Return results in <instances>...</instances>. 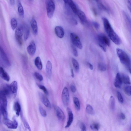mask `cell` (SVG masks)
Instances as JSON below:
<instances>
[{"instance_id": "6da1fadb", "label": "cell", "mask_w": 131, "mask_h": 131, "mask_svg": "<svg viewBox=\"0 0 131 131\" xmlns=\"http://www.w3.org/2000/svg\"><path fill=\"white\" fill-rule=\"evenodd\" d=\"M105 30L108 37L115 44L119 45L121 42L119 36L113 29L109 22L106 18H102Z\"/></svg>"}, {"instance_id": "7a4b0ae2", "label": "cell", "mask_w": 131, "mask_h": 131, "mask_svg": "<svg viewBox=\"0 0 131 131\" xmlns=\"http://www.w3.org/2000/svg\"><path fill=\"white\" fill-rule=\"evenodd\" d=\"M116 51L121 62L131 74V60L130 58L124 51L121 49L118 48Z\"/></svg>"}, {"instance_id": "3957f363", "label": "cell", "mask_w": 131, "mask_h": 131, "mask_svg": "<svg viewBox=\"0 0 131 131\" xmlns=\"http://www.w3.org/2000/svg\"><path fill=\"white\" fill-rule=\"evenodd\" d=\"M46 8L48 17L49 18H52L55 9V4L53 0H48L47 2Z\"/></svg>"}, {"instance_id": "277c9868", "label": "cell", "mask_w": 131, "mask_h": 131, "mask_svg": "<svg viewBox=\"0 0 131 131\" xmlns=\"http://www.w3.org/2000/svg\"><path fill=\"white\" fill-rule=\"evenodd\" d=\"M24 32V28L22 26L18 27L15 32L16 40L19 45L22 46L23 44L22 36Z\"/></svg>"}, {"instance_id": "5b68a950", "label": "cell", "mask_w": 131, "mask_h": 131, "mask_svg": "<svg viewBox=\"0 0 131 131\" xmlns=\"http://www.w3.org/2000/svg\"><path fill=\"white\" fill-rule=\"evenodd\" d=\"M98 44L103 45L106 47L109 46L110 42L109 39L104 34H99L98 36Z\"/></svg>"}, {"instance_id": "8992f818", "label": "cell", "mask_w": 131, "mask_h": 131, "mask_svg": "<svg viewBox=\"0 0 131 131\" xmlns=\"http://www.w3.org/2000/svg\"><path fill=\"white\" fill-rule=\"evenodd\" d=\"M70 39L73 45L80 49L83 48V45L78 36L76 34L72 33L70 34Z\"/></svg>"}, {"instance_id": "52a82bcc", "label": "cell", "mask_w": 131, "mask_h": 131, "mask_svg": "<svg viewBox=\"0 0 131 131\" xmlns=\"http://www.w3.org/2000/svg\"><path fill=\"white\" fill-rule=\"evenodd\" d=\"M62 100L64 105L67 106L70 100L69 95L68 89L66 87H65L62 91Z\"/></svg>"}, {"instance_id": "ba28073f", "label": "cell", "mask_w": 131, "mask_h": 131, "mask_svg": "<svg viewBox=\"0 0 131 131\" xmlns=\"http://www.w3.org/2000/svg\"><path fill=\"white\" fill-rule=\"evenodd\" d=\"M3 122L4 124L8 128L11 129H16L18 126L17 122L15 120L12 121L7 118H4Z\"/></svg>"}, {"instance_id": "9c48e42d", "label": "cell", "mask_w": 131, "mask_h": 131, "mask_svg": "<svg viewBox=\"0 0 131 131\" xmlns=\"http://www.w3.org/2000/svg\"><path fill=\"white\" fill-rule=\"evenodd\" d=\"M67 110L68 115V119L67 124L65 127L66 128H68L70 126L74 119L73 114L71 109L68 107Z\"/></svg>"}, {"instance_id": "30bf717a", "label": "cell", "mask_w": 131, "mask_h": 131, "mask_svg": "<svg viewBox=\"0 0 131 131\" xmlns=\"http://www.w3.org/2000/svg\"><path fill=\"white\" fill-rule=\"evenodd\" d=\"M0 54L1 60L4 64L6 66H10V64L8 58L1 47L0 48Z\"/></svg>"}, {"instance_id": "8fae6325", "label": "cell", "mask_w": 131, "mask_h": 131, "mask_svg": "<svg viewBox=\"0 0 131 131\" xmlns=\"http://www.w3.org/2000/svg\"><path fill=\"white\" fill-rule=\"evenodd\" d=\"M76 15L82 24H85L87 23V18L85 14L83 12L79 10Z\"/></svg>"}, {"instance_id": "7c38bea8", "label": "cell", "mask_w": 131, "mask_h": 131, "mask_svg": "<svg viewBox=\"0 0 131 131\" xmlns=\"http://www.w3.org/2000/svg\"><path fill=\"white\" fill-rule=\"evenodd\" d=\"M39 95L40 99L43 103L47 108L51 109V106L49 101L47 97L41 93H39Z\"/></svg>"}, {"instance_id": "4fadbf2b", "label": "cell", "mask_w": 131, "mask_h": 131, "mask_svg": "<svg viewBox=\"0 0 131 131\" xmlns=\"http://www.w3.org/2000/svg\"><path fill=\"white\" fill-rule=\"evenodd\" d=\"M36 46L34 41H33L27 48V51L30 55L33 56L36 51Z\"/></svg>"}, {"instance_id": "5bb4252c", "label": "cell", "mask_w": 131, "mask_h": 131, "mask_svg": "<svg viewBox=\"0 0 131 131\" xmlns=\"http://www.w3.org/2000/svg\"><path fill=\"white\" fill-rule=\"evenodd\" d=\"M55 32L56 35L59 38H63L64 35V31L63 28L60 26H57L55 28Z\"/></svg>"}, {"instance_id": "9a60e30c", "label": "cell", "mask_w": 131, "mask_h": 131, "mask_svg": "<svg viewBox=\"0 0 131 131\" xmlns=\"http://www.w3.org/2000/svg\"><path fill=\"white\" fill-rule=\"evenodd\" d=\"M1 91L6 96L10 97L12 94L10 85L8 84L4 85L2 87Z\"/></svg>"}, {"instance_id": "2e32d148", "label": "cell", "mask_w": 131, "mask_h": 131, "mask_svg": "<svg viewBox=\"0 0 131 131\" xmlns=\"http://www.w3.org/2000/svg\"><path fill=\"white\" fill-rule=\"evenodd\" d=\"M122 83L121 74L118 73L116 75L114 83V86L116 88H120Z\"/></svg>"}, {"instance_id": "e0dca14e", "label": "cell", "mask_w": 131, "mask_h": 131, "mask_svg": "<svg viewBox=\"0 0 131 131\" xmlns=\"http://www.w3.org/2000/svg\"><path fill=\"white\" fill-rule=\"evenodd\" d=\"M56 115L58 119L61 121H63L65 119L64 114L61 108L57 107L56 108Z\"/></svg>"}, {"instance_id": "ac0fdd59", "label": "cell", "mask_w": 131, "mask_h": 131, "mask_svg": "<svg viewBox=\"0 0 131 131\" xmlns=\"http://www.w3.org/2000/svg\"><path fill=\"white\" fill-rule=\"evenodd\" d=\"M11 90L12 94L16 96L18 90V85L16 81L13 82L10 85Z\"/></svg>"}, {"instance_id": "d6986e66", "label": "cell", "mask_w": 131, "mask_h": 131, "mask_svg": "<svg viewBox=\"0 0 131 131\" xmlns=\"http://www.w3.org/2000/svg\"><path fill=\"white\" fill-rule=\"evenodd\" d=\"M0 75L2 78L4 80L7 81H10V78L9 75L1 67L0 68Z\"/></svg>"}, {"instance_id": "ffe728a7", "label": "cell", "mask_w": 131, "mask_h": 131, "mask_svg": "<svg viewBox=\"0 0 131 131\" xmlns=\"http://www.w3.org/2000/svg\"><path fill=\"white\" fill-rule=\"evenodd\" d=\"M67 5L70 7L73 12L76 14L79 9L74 1L72 0H68Z\"/></svg>"}, {"instance_id": "44dd1931", "label": "cell", "mask_w": 131, "mask_h": 131, "mask_svg": "<svg viewBox=\"0 0 131 131\" xmlns=\"http://www.w3.org/2000/svg\"><path fill=\"white\" fill-rule=\"evenodd\" d=\"M52 63L49 61H48L46 65V71L47 75L49 78L52 76Z\"/></svg>"}, {"instance_id": "7402d4cb", "label": "cell", "mask_w": 131, "mask_h": 131, "mask_svg": "<svg viewBox=\"0 0 131 131\" xmlns=\"http://www.w3.org/2000/svg\"><path fill=\"white\" fill-rule=\"evenodd\" d=\"M31 25L33 32L35 35L37 34L38 32V28L37 22L33 18L31 22Z\"/></svg>"}, {"instance_id": "603a6c76", "label": "cell", "mask_w": 131, "mask_h": 131, "mask_svg": "<svg viewBox=\"0 0 131 131\" xmlns=\"http://www.w3.org/2000/svg\"><path fill=\"white\" fill-rule=\"evenodd\" d=\"M122 83L126 84H130L131 83L130 80L129 76L124 74H121Z\"/></svg>"}, {"instance_id": "cb8c5ba5", "label": "cell", "mask_w": 131, "mask_h": 131, "mask_svg": "<svg viewBox=\"0 0 131 131\" xmlns=\"http://www.w3.org/2000/svg\"><path fill=\"white\" fill-rule=\"evenodd\" d=\"M35 66L39 70H41L43 68V65L40 58L39 57H36L34 61Z\"/></svg>"}, {"instance_id": "d4e9b609", "label": "cell", "mask_w": 131, "mask_h": 131, "mask_svg": "<svg viewBox=\"0 0 131 131\" xmlns=\"http://www.w3.org/2000/svg\"><path fill=\"white\" fill-rule=\"evenodd\" d=\"M18 11L19 16L21 17H24V11L23 7L20 2H18Z\"/></svg>"}, {"instance_id": "484cf974", "label": "cell", "mask_w": 131, "mask_h": 131, "mask_svg": "<svg viewBox=\"0 0 131 131\" xmlns=\"http://www.w3.org/2000/svg\"><path fill=\"white\" fill-rule=\"evenodd\" d=\"M72 61L75 71L77 72H78L79 69V65L78 62L73 58H72Z\"/></svg>"}, {"instance_id": "4316f807", "label": "cell", "mask_w": 131, "mask_h": 131, "mask_svg": "<svg viewBox=\"0 0 131 131\" xmlns=\"http://www.w3.org/2000/svg\"><path fill=\"white\" fill-rule=\"evenodd\" d=\"M14 110L16 111L17 115L18 116L20 115L21 111V107L19 104L17 102L14 105Z\"/></svg>"}, {"instance_id": "83f0119b", "label": "cell", "mask_w": 131, "mask_h": 131, "mask_svg": "<svg viewBox=\"0 0 131 131\" xmlns=\"http://www.w3.org/2000/svg\"><path fill=\"white\" fill-rule=\"evenodd\" d=\"M86 111L87 113L90 115H94L95 112L92 107L89 105H87L86 108Z\"/></svg>"}, {"instance_id": "f1b7e54d", "label": "cell", "mask_w": 131, "mask_h": 131, "mask_svg": "<svg viewBox=\"0 0 131 131\" xmlns=\"http://www.w3.org/2000/svg\"><path fill=\"white\" fill-rule=\"evenodd\" d=\"M74 103L76 109L79 111L80 110L81 106L78 99L76 97L73 98Z\"/></svg>"}, {"instance_id": "f546056e", "label": "cell", "mask_w": 131, "mask_h": 131, "mask_svg": "<svg viewBox=\"0 0 131 131\" xmlns=\"http://www.w3.org/2000/svg\"><path fill=\"white\" fill-rule=\"evenodd\" d=\"M24 38L25 41L27 40L30 34L29 29L27 26H26L24 28Z\"/></svg>"}, {"instance_id": "4dcf8cb0", "label": "cell", "mask_w": 131, "mask_h": 131, "mask_svg": "<svg viewBox=\"0 0 131 131\" xmlns=\"http://www.w3.org/2000/svg\"><path fill=\"white\" fill-rule=\"evenodd\" d=\"M11 24L12 29L14 30L17 28L18 22L16 19L14 18H12L11 21Z\"/></svg>"}, {"instance_id": "1f68e13d", "label": "cell", "mask_w": 131, "mask_h": 131, "mask_svg": "<svg viewBox=\"0 0 131 131\" xmlns=\"http://www.w3.org/2000/svg\"><path fill=\"white\" fill-rule=\"evenodd\" d=\"M109 105L111 109L112 110H114L115 107V101L113 96H111L110 98Z\"/></svg>"}, {"instance_id": "d6a6232c", "label": "cell", "mask_w": 131, "mask_h": 131, "mask_svg": "<svg viewBox=\"0 0 131 131\" xmlns=\"http://www.w3.org/2000/svg\"><path fill=\"white\" fill-rule=\"evenodd\" d=\"M98 68L99 70L102 71H104L106 70V65L102 63H99L98 65Z\"/></svg>"}, {"instance_id": "836d02e7", "label": "cell", "mask_w": 131, "mask_h": 131, "mask_svg": "<svg viewBox=\"0 0 131 131\" xmlns=\"http://www.w3.org/2000/svg\"><path fill=\"white\" fill-rule=\"evenodd\" d=\"M90 127L93 130L98 131L99 129L100 125L98 123H94L90 125Z\"/></svg>"}, {"instance_id": "e575fe53", "label": "cell", "mask_w": 131, "mask_h": 131, "mask_svg": "<svg viewBox=\"0 0 131 131\" xmlns=\"http://www.w3.org/2000/svg\"><path fill=\"white\" fill-rule=\"evenodd\" d=\"M124 91L127 95L129 96H131V86H127L124 88Z\"/></svg>"}, {"instance_id": "d590c367", "label": "cell", "mask_w": 131, "mask_h": 131, "mask_svg": "<svg viewBox=\"0 0 131 131\" xmlns=\"http://www.w3.org/2000/svg\"><path fill=\"white\" fill-rule=\"evenodd\" d=\"M39 110L41 115L43 117H45L47 116V113L46 111L41 106H39Z\"/></svg>"}, {"instance_id": "8d00e7d4", "label": "cell", "mask_w": 131, "mask_h": 131, "mask_svg": "<svg viewBox=\"0 0 131 131\" xmlns=\"http://www.w3.org/2000/svg\"><path fill=\"white\" fill-rule=\"evenodd\" d=\"M34 75L36 79L39 81H41L43 80V77L38 72H35L34 73Z\"/></svg>"}, {"instance_id": "74e56055", "label": "cell", "mask_w": 131, "mask_h": 131, "mask_svg": "<svg viewBox=\"0 0 131 131\" xmlns=\"http://www.w3.org/2000/svg\"><path fill=\"white\" fill-rule=\"evenodd\" d=\"M117 97L118 101L121 103H123L124 102L123 98L121 93L119 91L117 92Z\"/></svg>"}, {"instance_id": "f35d334b", "label": "cell", "mask_w": 131, "mask_h": 131, "mask_svg": "<svg viewBox=\"0 0 131 131\" xmlns=\"http://www.w3.org/2000/svg\"><path fill=\"white\" fill-rule=\"evenodd\" d=\"M38 86L39 88L42 90L45 94H47V95H48V91L46 87L42 85H39Z\"/></svg>"}, {"instance_id": "ab89813d", "label": "cell", "mask_w": 131, "mask_h": 131, "mask_svg": "<svg viewBox=\"0 0 131 131\" xmlns=\"http://www.w3.org/2000/svg\"><path fill=\"white\" fill-rule=\"evenodd\" d=\"M73 45L72 46V52L75 56L77 57L78 56V52L77 49Z\"/></svg>"}, {"instance_id": "60d3db41", "label": "cell", "mask_w": 131, "mask_h": 131, "mask_svg": "<svg viewBox=\"0 0 131 131\" xmlns=\"http://www.w3.org/2000/svg\"><path fill=\"white\" fill-rule=\"evenodd\" d=\"M22 119L23 120L24 125L25 128L29 131H31L30 128L28 123L25 119H23V118H22Z\"/></svg>"}, {"instance_id": "b9f144b4", "label": "cell", "mask_w": 131, "mask_h": 131, "mask_svg": "<svg viewBox=\"0 0 131 131\" xmlns=\"http://www.w3.org/2000/svg\"><path fill=\"white\" fill-rule=\"evenodd\" d=\"M92 23L93 25L96 30H98L99 29L100 27V25L98 22H96L94 21Z\"/></svg>"}, {"instance_id": "7bdbcfd3", "label": "cell", "mask_w": 131, "mask_h": 131, "mask_svg": "<svg viewBox=\"0 0 131 131\" xmlns=\"http://www.w3.org/2000/svg\"><path fill=\"white\" fill-rule=\"evenodd\" d=\"M80 128L82 131H86V127L85 124L83 123H81L80 125Z\"/></svg>"}, {"instance_id": "ee69618b", "label": "cell", "mask_w": 131, "mask_h": 131, "mask_svg": "<svg viewBox=\"0 0 131 131\" xmlns=\"http://www.w3.org/2000/svg\"><path fill=\"white\" fill-rule=\"evenodd\" d=\"M70 88L71 91L73 93H75L76 91V87L74 84H72L71 85L70 87Z\"/></svg>"}, {"instance_id": "f6af8a7d", "label": "cell", "mask_w": 131, "mask_h": 131, "mask_svg": "<svg viewBox=\"0 0 131 131\" xmlns=\"http://www.w3.org/2000/svg\"><path fill=\"white\" fill-rule=\"evenodd\" d=\"M99 46L104 52H106V47L100 44H98Z\"/></svg>"}, {"instance_id": "bcb514c9", "label": "cell", "mask_w": 131, "mask_h": 131, "mask_svg": "<svg viewBox=\"0 0 131 131\" xmlns=\"http://www.w3.org/2000/svg\"><path fill=\"white\" fill-rule=\"evenodd\" d=\"M87 65L89 68L91 70H92L93 67L92 65L90 63L88 62L87 63Z\"/></svg>"}, {"instance_id": "7dc6e473", "label": "cell", "mask_w": 131, "mask_h": 131, "mask_svg": "<svg viewBox=\"0 0 131 131\" xmlns=\"http://www.w3.org/2000/svg\"><path fill=\"white\" fill-rule=\"evenodd\" d=\"M120 117L122 120H125L126 119V117L125 115L123 113H121L120 114Z\"/></svg>"}, {"instance_id": "c3c4849f", "label": "cell", "mask_w": 131, "mask_h": 131, "mask_svg": "<svg viewBox=\"0 0 131 131\" xmlns=\"http://www.w3.org/2000/svg\"><path fill=\"white\" fill-rule=\"evenodd\" d=\"M10 4L12 6H13L15 4V0H9Z\"/></svg>"}, {"instance_id": "681fc988", "label": "cell", "mask_w": 131, "mask_h": 131, "mask_svg": "<svg viewBox=\"0 0 131 131\" xmlns=\"http://www.w3.org/2000/svg\"><path fill=\"white\" fill-rule=\"evenodd\" d=\"M71 76L72 78H73L74 77V74L73 70L72 69H71Z\"/></svg>"}, {"instance_id": "f907efd6", "label": "cell", "mask_w": 131, "mask_h": 131, "mask_svg": "<svg viewBox=\"0 0 131 131\" xmlns=\"http://www.w3.org/2000/svg\"><path fill=\"white\" fill-rule=\"evenodd\" d=\"M68 0H63V1L65 4H67Z\"/></svg>"}, {"instance_id": "816d5d0a", "label": "cell", "mask_w": 131, "mask_h": 131, "mask_svg": "<svg viewBox=\"0 0 131 131\" xmlns=\"http://www.w3.org/2000/svg\"><path fill=\"white\" fill-rule=\"evenodd\" d=\"M29 0L30 1H33V0Z\"/></svg>"}, {"instance_id": "f5cc1de1", "label": "cell", "mask_w": 131, "mask_h": 131, "mask_svg": "<svg viewBox=\"0 0 131 131\" xmlns=\"http://www.w3.org/2000/svg\"><path fill=\"white\" fill-rule=\"evenodd\" d=\"M95 0V1H97L98 0Z\"/></svg>"}, {"instance_id": "db71d44e", "label": "cell", "mask_w": 131, "mask_h": 131, "mask_svg": "<svg viewBox=\"0 0 131 131\" xmlns=\"http://www.w3.org/2000/svg\"></svg>"}]
</instances>
